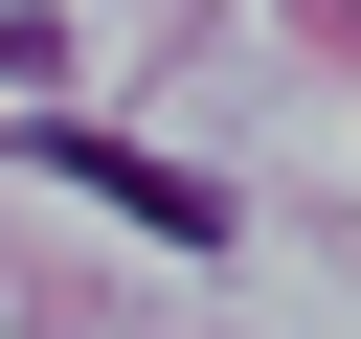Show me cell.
<instances>
[{
  "label": "cell",
  "instance_id": "1",
  "mask_svg": "<svg viewBox=\"0 0 361 339\" xmlns=\"http://www.w3.org/2000/svg\"><path fill=\"white\" fill-rule=\"evenodd\" d=\"M45 181H90V203H135L158 249H226V181H180V158H135V136H45Z\"/></svg>",
  "mask_w": 361,
  "mask_h": 339
}]
</instances>
